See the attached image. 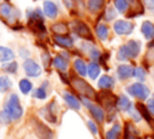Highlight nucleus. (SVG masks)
Masks as SVG:
<instances>
[{
  "label": "nucleus",
  "mask_w": 154,
  "mask_h": 139,
  "mask_svg": "<svg viewBox=\"0 0 154 139\" xmlns=\"http://www.w3.org/2000/svg\"><path fill=\"white\" fill-rule=\"evenodd\" d=\"M4 109L11 115L12 120H19L23 115V108H22L19 99H18V95L16 93L10 94Z\"/></svg>",
  "instance_id": "1"
},
{
  "label": "nucleus",
  "mask_w": 154,
  "mask_h": 139,
  "mask_svg": "<svg viewBox=\"0 0 154 139\" xmlns=\"http://www.w3.org/2000/svg\"><path fill=\"white\" fill-rule=\"evenodd\" d=\"M126 92H128L130 95L138 98L140 100H144V99H147L148 95H149V89H148V87L144 86V85L141 83V82H136V83L130 85L129 87H126Z\"/></svg>",
  "instance_id": "2"
},
{
  "label": "nucleus",
  "mask_w": 154,
  "mask_h": 139,
  "mask_svg": "<svg viewBox=\"0 0 154 139\" xmlns=\"http://www.w3.org/2000/svg\"><path fill=\"white\" fill-rule=\"evenodd\" d=\"M34 131H35V134L40 138V139H52L53 138V132L51 131V128L48 126H46L45 123L37 121V120H34Z\"/></svg>",
  "instance_id": "3"
},
{
  "label": "nucleus",
  "mask_w": 154,
  "mask_h": 139,
  "mask_svg": "<svg viewBox=\"0 0 154 139\" xmlns=\"http://www.w3.org/2000/svg\"><path fill=\"white\" fill-rule=\"evenodd\" d=\"M72 83H73L75 88H76L81 94H83V95H85V97H89V98L94 97L95 92H94L93 87H91L90 85H88L84 80H82V79H73V80H72Z\"/></svg>",
  "instance_id": "4"
},
{
  "label": "nucleus",
  "mask_w": 154,
  "mask_h": 139,
  "mask_svg": "<svg viewBox=\"0 0 154 139\" xmlns=\"http://www.w3.org/2000/svg\"><path fill=\"white\" fill-rule=\"evenodd\" d=\"M113 28H114V31L118 35H129L134 30V24L130 23V22H128V21L120 19V21H117L114 23Z\"/></svg>",
  "instance_id": "5"
},
{
  "label": "nucleus",
  "mask_w": 154,
  "mask_h": 139,
  "mask_svg": "<svg viewBox=\"0 0 154 139\" xmlns=\"http://www.w3.org/2000/svg\"><path fill=\"white\" fill-rule=\"evenodd\" d=\"M23 68H24V71L28 76H31V77H37L41 75V68L40 65L32 60V59H26L23 64Z\"/></svg>",
  "instance_id": "6"
},
{
  "label": "nucleus",
  "mask_w": 154,
  "mask_h": 139,
  "mask_svg": "<svg viewBox=\"0 0 154 139\" xmlns=\"http://www.w3.org/2000/svg\"><path fill=\"white\" fill-rule=\"evenodd\" d=\"M82 103L84 104L85 108H88V109L90 110V112L93 114V116L96 118L97 122H102V121H103L105 114H103V110H102L100 106L91 104V102H90L89 99H87V98H82Z\"/></svg>",
  "instance_id": "7"
},
{
  "label": "nucleus",
  "mask_w": 154,
  "mask_h": 139,
  "mask_svg": "<svg viewBox=\"0 0 154 139\" xmlns=\"http://www.w3.org/2000/svg\"><path fill=\"white\" fill-rule=\"evenodd\" d=\"M72 29L78 36H81L83 39H87V40H91V33H90L89 28L87 27V24H84L82 22H73L72 23Z\"/></svg>",
  "instance_id": "8"
},
{
  "label": "nucleus",
  "mask_w": 154,
  "mask_h": 139,
  "mask_svg": "<svg viewBox=\"0 0 154 139\" xmlns=\"http://www.w3.org/2000/svg\"><path fill=\"white\" fill-rule=\"evenodd\" d=\"M117 74L120 80H126V79L134 76V68L131 65H126V64L119 65L117 68Z\"/></svg>",
  "instance_id": "9"
},
{
  "label": "nucleus",
  "mask_w": 154,
  "mask_h": 139,
  "mask_svg": "<svg viewBox=\"0 0 154 139\" xmlns=\"http://www.w3.org/2000/svg\"><path fill=\"white\" fill-rule=\"evenodd\" d=\"M141 31L146 39H148V40L153 39L154 37V24L149 21H144L141 25Z\"/></svg>",
  "instance_id": "10"
},
{
  "label": "nucleus",
  "mask_w": 154,
  "mask_h": 139,
  "mask_svg": "<svg viewBox=\"0 0 154 139\" xmlns=\"http://www.w3.org/2000/svg\"><path fill=\"white\" fill-rule=\"evenodd\" d=\"M43 12L47 17L49 18H55L57 15H58V7L54 2L52 1H46L43 4Z\"/></svg>",
  "instance_id": "11"
},
{
  "label": "nucleus",
  "mask_w": 154,
  "mask_h": 139,
  "mask_svg": "<svg viewBox=\"0 0 154 139\" xmlns=\"http://www.w3.org/2000/svg\"><path fill=\"white\" fill-rule=\"evenodd\" d=\"M126 46L129 48V52L131 54V58H135V57L138 56V53L141 51V42L140 41H137V40H130V41H128Z\"/></svg>",
  "instance_id": "12"
},
{
  "label": "nucleus",
  "mask_w": 154,
  "mask_h": 139,
  "mask_svg": "<svg viewBox=\"0 0 154 139\" xmlns=\"http://www.w3.org/2000/svg\"><path fill=\"white\" fill-rule=\"evenodd\" d=\"M97 85H99V87L102 88V89H111V88H113V86H114V80H113L111 76H108V75H102V76L100 77Z\"/></svg>",
  "instance_id": "13"
},
{
  "label": "nucleus",
  "mask_w": 154,
  "mask_h": 139,
  "mask_svg": "<svg viewBox=\"0 0 154 139\" xmlns=\"http://www.w3.org/2000/svg\"><path fill=\"white\" fill-rule=\"evenodd\" d=\"M64 99H65L66 104H67L71 109H73V110H78V109L81 108V104H79L78 99H77L75 95H72L71 93L65 92V93H64Z\"/></svg>",
  "instance_id": "14"
},
{
  "label": "nucleus",
  "mask_w": 154,
  "mask_h": 139,
  "mask_svg": "<svg viewBox=\"0 0 154 139\" xmlns=\"http://www.w3.org/2000/svg\"><path fill=\"white\" fill-rule=\"evenodd\" d=\"M14 58V53L11 48L8 47H4L1 46L0 47V62H8V60H12Z\"/></svg>",
  "instance_id": "15"
},
{
  "label": "nucleus",
  "mask_w": 154,
  "mask_h": 139,
  "mask_svg": "<svg viewBox=\"0 0 154 139\" xmlns=\"http://www.w3.org/2000/svg\"><path fill=\"white\" fill-rule=\"evenodd\" d=\"M117 106L122 111H129L131 109V102L128 99L126 95H120L117 102Z\"/></svg>",
  "instance_id": "16"
},
{
  "label": "nucleus",
  "mask_w": 154,
  "mask_h": 139,
  "mask_svg": "<svg viewBox=\"0 0 154 139\" xmlns=\"http://www.w3.org/2000/svg\"><path fill=\"white\" fill-rule=\"evenodd\" d=\"M120 124L119 123H114L112 126V128L106 133L105 138L106 139H119V135H120Z\"/></svg>",
  "instance_id": "17"
},
{
  "label": "nucleus",
  "mask_w": 154,
  "mask_h": 139,
  "mask_svg": "<svg viewBox=\"0 0 154 139\" xmlns=\"http://www.w3.org/2000/svg\"><path fill=\"white\" fill-rule=\"evenodd\" d=\"M54 41L61 46V47H71L73 45V40L71 37H67V36H60V35H55L54 36Z\"/></svg>",
  "instance_id": "18"
},
{
  "label": "nucleus",
  "mask_w": 154,
  "mask_h": 139,
  "mask_svg": "<svg viewBox=\"0 0 154 139\" xmlns=\"http://www.w3.org/2000/svg\"><path fill=\"white\" fill-rule=\"evenodd\" d=\"M53 64L57 69H59L60 71H65L67 69V60L65 58H63L61 56H57L53 59Z\"/></svg>",
  "instance_id": "19"
},
{
  "label": "nucleus",
  "mask_w": 154,
  "mask_h": 139,
  "mask_svg": "<svg viewBox=\"0 0 154 139\" xmlns=\"http://www.w3.org/2000/svg\"><path fill=\"white\" fill-rule=\"evenodd\" d=\"M100 74V66L99 64H96L95 62H91L89 65H88V75L91 80H95Z\"/></svg>",
  "instance_id": "20"
},
{
  "label": "nucleus",
  "mask_w": 154,
  "mask_h": 139,
  "mask_svg": "<svg viewBox=\"0 0 154 139\" xmlns=\"http://www.w3.org/2000/svg\"><path fill=\"white\" fill-rule=\"evenodd\" d=\"M75 69L76 71L81 75V76H84L87 73H88V66L85 65V63L82 60V59H76L75 60Z\"/></svg>",
  "instance_id": "21"
},
{
  "label": "nucleus",
  "mask_w": 154,
  "mask_h": 139,
  "mask_svg": "<svg viewBox=\"0 0 154 139\" xmlns=\"http://www.w3.org/2000/svg\"><path fill=\"white\" fill-rule=\"evenodd\" d=\"M12 87V82L10 80V77L7 76H0V93H5L7 92L10 88Z\"/></svg>",
  "instance_id": "22"
},
{
  "label": "nucleus",
  "mask_w": 154,
  "mask_h": 139,
  "mask_svg": "<svg viewBox=\"0 0 154 139\" xmlns=\"http://www.w3.org/2000/svg\"><path fill=\"white\" fill-rule=\"evenodd\" d=\"M137 137H138V132H137V129H136L131 123H126L125 138H126V139H137Z\"/></svg>",
  "instance_id": "23"
},
{
  "label": "nucleus",
  "mask_w": 154,
  "mask_h": 139,
  "mask_svg": "<svg viewBox=\"0 0 154 139\" xmlns=\"http://www.w3.org/2000/svg\"><path fill=\"white\" fill-rule=\"evenodd\" d=\"M102 5H103V0H89L88 1V8L93 13L100 11Z\"/></svg>",
  "instance_id": "24"
},
{
  "label": "nucleus",
  "mask_w": 154,
  "mask_h": 139,
  "mask_svg": "<svg viewBox=\"0 0 154 139\" xmlns=\"http://www.w3.org/2000/svg\"><path fill=\"white\" fill-rule=\"evenodd\" d=\"M96 35L99 36L100 40L105 41L108 37V28L105 24H99L96 27Z\"/></svg>",
  "instance_id": "25"
},
{
  "label": "nucleus",
  "mask_w": 154,
  "mask_h": 139,
  "mask_svg": "<svg viewBox=\"0 0 154 139\" xmlns=\"http://www.w3.org/2000/svg\"><path fill=\"white\" fill-rule=\"evenodd\" d=\"M117 58H118L119 60H126V59H130V58H131V54H130L129 48H128L126 45H123V46L118 50Z\"/></svg>",
  "instance_id": "26"
},
{
  "label": "nucleus",
  "mask_w": 154,
  "mask_h": 139,
  "mask_svg": "<svg viewBox=\"0 0 154 139\" xmlns=\"http://www.w3.org/2000/svg\"><path fill=\"white\" fill-rule=\"evenodd\" d=\"M31 88H32V85H31V82H30L29 80L22 79V80L19 81V89H20L22 93L28 94V93L31 91Z\"/></svg>",
  "instance_id": "27"
},
{
  "label": "nucleus",
  "mask_w": 154,
  "mask_h": 139,
  "mask_svg": "<svg viewBox=\"0 0 154 139\" xmlns=\"http://www.w3.org/2000/svg\"><path fill=\"white\" fill-rule=\"evenodd\" d=\"M52 30L55 33V34H66L67 31H69V29H67V27H66V24H64V23H55V24H53L52 25Z\"/></svg>",
  "instance_id": "28"
},
{
  "label": "nucleus",
  "mask_w": 154,
  "mask_h": 139,
  "mask_svg": "<svg viewBox=\"0 0 154 139\" xmlns=\"http://www.w3.org/2000/svg\"><path fill=\"white\" fill-rule=\"evenodd\" d=\"M114 6L120 13H124L129 7V2L128 0H114Z\"/></svg>",
  "instance_id": "29"
},
{
  "label": "nucleus",
  "mask_w": 154,
  "mask_h": 139,
  "mask_svg": "<svg viewBox=\"0 0 154 139\" xmlns=\"http://www.w3.org/2000/svg\"><path fill=\"white\" fill-rule=\"evenodd\" d=\"M134 76H135L138 81H141V82L144 81V80H146V71H144V69L141 68V66L134 69Z\"/></svg>",
  "instance_id": "30"
},
{
  "label": "nucleus",
  "mask_w": 154,
  "mask_h": 139,
  "mask_svg": "<svg viewBox=\"0 0 154 139\" xmlns=\"http://www.w3.org/2000/svg\"><path fill=\"white\" fill-rule=\"evenodd\" d=\"M0 13L4 16V17H10L11 13H12V7L8 5V4H2L0 6Z\"/></svg>",
  "instance_id": "31"
},
{
  "label": "nucleus",
  "mask_w": 154,
  "mask_h": 139,
  "mask_svg": "<svg viewBox=\"0 0 154 139\" xmlns=\"http://www.w3.org/2000/svg\"><path fill=\"white\" fill-rule=\"evenodd\" d=\"M32 97H35V98H37V99H45V98L47 97L45 88H43V87L35 88V89L32 91Z\"/></svg>",
  "instance_id": "32"
},
{
  "label": "nucleus",
  "mask_w": 154,
  "mask_h": 139,
  "mask_svg": "<svg viewBox=\"0 0 154 139\" xmlns=\"http://www.w3.org/2000/svg\"><path fill=\"white\" fill-rule=\"evenodd\" d=\"M17 68H18V64L16 62H11V63H7V64H4L2 65V69H5L7 73H16L17 71Z\"/></svg>",
  "instance_id": "33"
},
{
  "label": "nucleus",
  "mask_w": 154,
  "mask_h": 139,
  "mask_svg": "<svg viewBox=\"0 0 154 139\" xmlns=\"http://www.w3.org/2000/svg\"><path fill=\"white\" fill-rule=\"evenodd\" d=\"M0 121H1V122H5V123H10V122L13 121V120H12L11 115L4 109L2 111H0Z\"/></svg>",
  "instance_id": "34"
},
{
  "label": "nucleus",
  "mask_w": 154,
  "mask_h": 139,
  "mask_svg": "<svg viewBox=\"0 0 154 139\" xmlns=\"http://www.w3.org/2000/svg\"><path fill=\"white\" fill-rule=\"evenodd\" d=\"M137 108H138V110H140V114H141V115H142L147 121H150V116L148 115V114H149V110L147 109V106L144 108L143 105H141V104H140Z\"/></svg>",
  "instance_id": "35"
},
{
  "label": "nucleus",
  "mask_w": 154,
  "mask_h": 139,
  "mask_svg": "<svg viewBox=\"0 0 154 139\" xmlns=\"http://www.w3.org/2000/svg\"><path fill=\"white\" fill-rule=\"evenodd\" d=\"M89 54H90V58L94 59V60L99 59V57H100V52H99V50H96L95 47H91V48H90Z\"/></svg>",
  "instance_id": "36"
},
{
  "label": "nucleus",
  "mask_w": 154,
  "mask_h": 139,
  "mask_svg": "<svg viewBox=\"0 0 154 139\" xmlns=\"http://www.w3.org/2000/svg\"><path fill=\"white\" fill-rule=\"evenodd\" d=\"M114 17H116V11H114L112 7H108L107 11H106V19H107V21H111V19H113Z\"/></svg>",
  "instance_id": "37"
},
{
  "label": "nucleus",
  "mask_w": 154,
  "mask_h": 139,
  "mask_svg": "<svg viewBox=\"0 0 154 139\" xmlns=\"http://www.w3.org/2000/svg\"><path fill=\"white\" fill-rule=\"evenodd\" d=\"M87 124H88L89 131H90L93 134H96V133H97V127L95 126V123H94L93 121H88V122H87Z\"/></svg>",
  "instance_id": "38"
},
{
  "label": "nucleus",
  "mask_w": 154,
  "mask_h": 139,
  "mask_svg": "<svg viewBox=\"0 0 154 139\" xmlns=\"http://www.w3.org/2000/svg\"><path fill=\"white\" fill-rule=\"evenodd\" d=\"M147 109L149 110V112L152 115H154V98H152L147 102Z\"/></svg>",
  "instance_id": "39"
},
{
  "label": "nucleus",
  "mask_w": 154,
  "mask_h": 139,
  "mask_svg": "<svg viewBox=\"0 0 154 139\" xmlns=\"http://www.w3.org/2000/svg\"><path fill=\"white\" fill-rule=\"evenodd\" d=\"M146 6L150 10V11H154V0H143Z\"/></svg>",
  "instance_id": "40"
},
{
  "label": "nucleus",
  "mask_w": 154,
  "mask_h": 139,
  "mask_svg": "<svg viewBox=\"0 0 154 139\" xmlns=\"http://www.w3.org/2000/svg\"><path fill=\"white\" fill-rule=\"evenodd\" d=\"M42 62L45 63L46 66L48 65V63H49V56H48L47 53H43V54H42Z\"/></svg>",
  "instance_id": "41"
},
{
  "label": "nucleus",
  "mask_w": 154,
  "mask_h": 139,
  "mask_svg": "<svg viewBox=\"0 0 154 139\" xmlns=\"http://www.w3.org/2000/svg\"><path fill=\"white\" fill-rule=\"evenodd\" d=\"M63 2L65 4V6L70 10V8H72V6H73V0H63Z\"/></svg>",
  "instance_id": "42"
},
{
  "label": "nucleus",
  "mask_w": 154,
  "mask_h": 139,
  "mask_svg": "<svg viewBox=\"0 0 154 139\" xmlns=\"http://www.w3.org/2000/svg\"><path fill=\"white\" fill-rule=\"evenodd\" d=\"M19 51H20V57H23V58H24V57H28V56H29L28 50H23V48H20Z\"/></svg>",
  "instance_id": "43"
}]
</instances>
